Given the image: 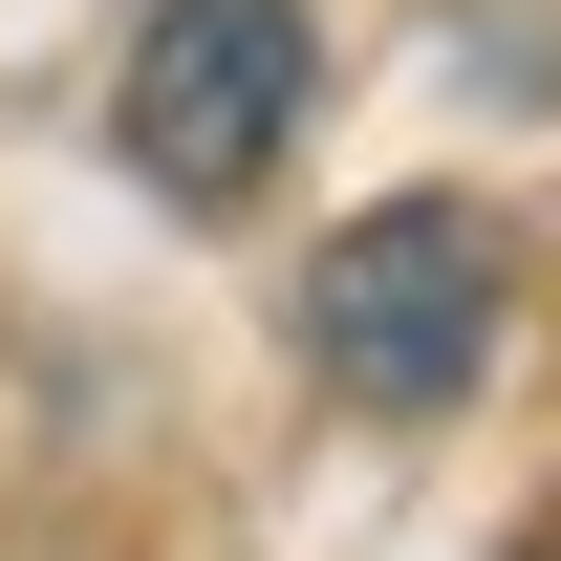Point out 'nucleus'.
Masks as SVG:
<instances>
[{"label": "nucleus", "mask_w": 561, "mask_h": 561, "mask_svg": "<svg viewBox=\"0 0 561 561\" xmlns=\"http://www.w3.org/2000/svg\"><path fill=\"white\" fill-rule=\"evenodd\" d=\"M496 302H518V238H496L476 195H367L346 238L302 260V367H324V411L432 432L496 367Z\"/></svg>", "instance_id": "f257e3e1"}, {"label": "nucleus", "mask_w": 561, "mask_h": 561, "mask_svg": "<svg viewBox=\"0 0 561 561\" xmlns=\"http://www.w3.org/2000/svg\"><path fill=\"white\" fill-rule=\"evenodd\" d=\"M302 87H324L302 0H151L130 66H108V151H130L173 216H238L280 151H302Z\"/></svg>", "instance_id": "f03ea898"}]
</instances>
